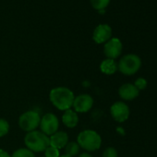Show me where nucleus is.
Segmentation results:
<instances>
[{
    "instance_id": "f257e3e1",
    "label": "nucleus",
    "mask_w": 157,
    "mask_h": 157,
    "mask_svg": "<svg viewBox=\"0 0 157 157\" xmlns=\"http://www.w3.org/2000/svg\"><path fill=\"white\" fill-rule=\"evenodd\" d=\"M75 95L73 92L67 87H56L49 93L51 104L58 110L66 111L71 109Z\"/></svg>"
},
{
    "instance_id": "f03ea898",
    "label": "nucleus",
    "mask_w": 157,
    "mask_h": 157,
    "mask_svg": "<svg viewBox=\"0 0 157 157\" xmlns=\"http://www.w3.org/2000/svg\"><path fill=\"white\" fill-rule=\"evenodd\" d=\"M24 143L27 149L33 152L44 151L45 149L50 145L49 137L43 133L41 130H33L27 132L24 137Z\"/></svg>"
},
{
    "instance_id": "7ed1b4c3",
    "label": "nucleus",
    "mask_w": 157,
    "mask_h": 157,
    "mask_svg": "<svg viewBox=\"0 0 157 157\" xmlns=\"http://www.w3.org/2000/svg\"><path fill=\"white\" fill-rule=\"evenodd\" d=\"M77 142L81 149H83L86 151H94L100 149L102 145V138L97 131L85 129L78 135Z\"/></svg>"
},
{
    "instance_id": "20e7f679",
    "label": "nucleus",
    "mask_w": 157,
    "mask_h": 157,
    "mask_svg": "<svg viewBox=\"0 0 157 157\" xmlns=\"http://www.w3.org/2000/svg\"><path fill=\"white\" fill-rule=\"evenodd\" d=\"M141 67L140 58L134 54L124 56L117 64V69L126 76H130L139 71Z\"/></svg>"
},
{
    "instance_id": "39448f33",
    "label": "nucleus",
    "mask_w": 157,
    "mask_h": 157,
    "mask_svg": "<svg viewBox=\"0 0 157 157\" xmlns=\"http://www.w3.org/2000/svg\"><path fill=\"white\" fill-rule=\"evenodd\" d=\"M40 121L41 117L38 114V112L29 110L21 114V117H19V126L22 130L30 132L36 130V128L40 125Z\"/></svg>"
},
{
    "instance_id": "423d86ee",
    "label": "nucleus",
    "mask_w": 157,
    "mask_h": 157,
    "mask_svg": "<svg viewBox=\"0 0 157 157\" xmlns=\"http://www.w3.org/2000/svg\"><path fill=\"white\" fill-rule=\"evenodd\" d=\"M41 131L50 137L56 131H58L59 127V120L55 114L47 113L41 117L40 125H39Z\"/></svg>"
},
{
    "instance_id": "0eeeda50",
    "label": "nucleus",
    "mask_w": 157,
    "mask_h": 157,
    "mask_svg": "<svg viewBox=\"0 0 157 157\" xmlns=\"http://www.w3.org/2000/svg\"><path fill=\"white\" fill-rule=\"evenodd\" d=\"M94 105V99L90 94H82L75 96L72 107L76 113H87Z\"/></svg>"
},
{
    "instance_id": "6e6552de",
    "label": "nucleus",
    "mask_w": 157,
    "mask_h": 157,
    "mask_svg": "<svg viewBox=\"0 0 157 157\" xmlns=\"http://www.w3.org/2000/svg\"><path fill=\"white\" fill-rule=\"evenodd\" d=\"M110 113L112 117L118 123L125 122L129 117V108L123 102H116L110 107Z\"/></svg>"
},
{
    "instance_id": "1a4fd4ad",
    "label": "nucleus",
    "mask_w": 157,
    "mask_h": 157,
    "mask_svg": "<svg viewBox=\"0 0 157 157\" xmlns=\"http://www.w3.org/2000/svg\"><path fill=\"white\" fill-rule=\"evenodd\" d=\"M122 48V43L118 38H111L105 44L104 53L107 58L115 60L121 55Z\"/></svg>"
},
{
    "instance_id": "9d476101",
    "label": "nucleus",
    "mask_w": 157,
    "mask_h": 157,
    "mask_svg": "<svg viewBox=\"0 0 157 157\" xmlns=\"http://www.w3.org/2000/svg\"><path fill=\"white\" fill-rule=\"evenodd\" d=\"M112 29L108 24L98 25L93 33V39L96 44H104L111 39Z\"/></svg>"
},
{
    "instance_id": "9b49d317",
    "label": "nucleus",
    "mask_w": 157,
    "mask_h": 157,
    "mask_svg": "<svg viewBox=\"0 0 157 157\" xmlns=\"http://www.w3.org/2000/svg\"><path fill=\"white\" fill-rule=\"evenodd\" d=\"M118 94L121 99L125 101H131L137 98L140 94V91L135 87L134 84L125 83L120 86L118 90Z\"/></svg>"
},
{
    "instance_id": "f8f14e48",
    "label": "nucleus",
    "mask_w": 157,
    "mask_h": 157,
    "mask_svg": "<svg viewBox=\"0 0 157 157\" xmlns=\"http://www.w3.org/2000/svg\"><path fill=\"white\" fill-rule=\"evenodd\" d=\"M68 142V135L65 131H56L49 137V146L58 150L64 149Z\"/></svg>"
},
{
    "instance_id": "ddd939ff",
    "label": "nucleus",
    "mask_w": 157,
    "mask_h": 157,
    "mask_svg": "<svg viewBox=\"0 0 157 157\" xmlns=\"http://www.w3.org/2000/svg\"><path fill=\"white\" fill-rule=\"evenodd\" d=\"M62 123L68 128H75L78 123V113H76L72 109L64 111V114L62 116Z\"/></svg>"
},
{
    "instance_id": "4468645a",
    "label": "nucleus",
    "mask_w": 157,
    "mask_h": 157,
    "mask_svg": "<svg viewBox=\"0 0 157 157\" xmlns=\"http://www.w3.org/2000/svg\"><path fill=\"white\" fill-rule=\"evenodd\" d=\"M100 69L104 74L113 75L117 70V64L116 63V61L114 59L106 58L104 61H102V63L100 65Z\"/></svg>"
},
{
    "instance_id": "2eb2a0df",
    "label": "nucleus",
    "mask_w": 157,
    "mask_h": 157,
    "mask_svg": "<svg viewBox=\"0 0 157 157\" xmlns=\"http://www.w3.org/2000/svg\"><path fill=\"white\" fill-rule=\"evenodd\" d=\"M80 150H81V147L78 144L77 141H68L67 144L64 148L65 154L69 157L77 156L78 154V152H80Z\"/></svg>"
},
{
    "instance_id": "dca6fc26",
    "label": "nucleus",
    "mask_w": 157,
    "mask_h": 157,
    "mask_svg": "<svg viewBox=\"0 0 157 157\" xmlns=\"http://www.w3.org/2000/svg\"><path fill=\"white\" fill-rule=\"evenodd\" d=\"M11 157H35V155L27 148H20L11 154Z\"/></svg>"
},
{
    "instance_id": "f3484780",
    "label": "nucleus",
    "mask_w": 157,
    "mask_h": 157,
    "mask_svg": "<svg viewBox=\"0 0 157 157\" xmlns=\"http://www.w3.org/2000/svg\"><path fill=\"white\" fill-rule=\"evenodd\" d=\"M110 0H91V4L94 9L97 10H104L108 5Z\"/></svg>"
},
{
    "instance_id": "a211bd4d",
    "label": "nucleus",
    "mask_w": 157,
    "mask_h": 157,
    "mask_svg": "<svg viewBox=\"0 0 157 157\" xmlns=\"http://www.w3.org/2000/svg\"><path fill=\"white\" fill-rule=\"evenodd\" d=\"M10 131V123L4 119L0 118V138L6 136Z\"/></svg>"
},
{
    "instance_id": "6ab92c4d",
    "label": "nucleus",
    "mask_w": 157,
    "mask_h": 157,
    "mask_svg": "<svg viewBox=\"0 0 157 157\" xmlns=\"http://www.w3.org/2000/svg\"><path fill=\"white\" fill-rule=\"evenodd\" d=\"M59 156H60L59 150L52 146H48L44 151V157H59Z\"/></svg>"
},
{
    "instance_id": "aec40b11",
    "label": "nucleus",
    "mask_w": 157,
    "mask_h": 157,
    "mask_svg": "<svg viewBox=\"0 0 157 157\" xmlns=\"http://www.w3.org/2000/svg\"><path fill=\"white\" fill-rule=\"evenodd\" d=\"M134 85H135V87L139 91H142V90H144L147 87V81L145 80V78H137V80L135 81Z\"/></svg>"
},
{
    "instance_id": "412c9836",
    "label": "nucleus",
    "mask_w": 157,
    "mask_h": 157,
    "mask_svg": "<svg viewBox=\"0 0 157 157\" xmlns=\"http://www.w3.org/2000/svg\"><path fill=\"white\" fill-rule=\"evenodd\" d=\"M103 157H117V151L114 147H107L103 152Z\"/></svg>"
},
{
    "instance_id": "4be33fe9",
    "label": "nucleus",
    "mask_w": 157,
    "mask_h": 157,
    "mask_svg": "<svg viewBox=\"0 0 157 157\" xmlns=\"http://www.w3.org/2000/svg\"><path fill=\"white\" fill-rule=\"evenodd\" d=\"M0 157H11V155L7 151L0 149Z\"/></svg>"
},
{
    "instance_id": "5701e85b",
    "label": "nucleus",
    "mask_w": 157,
    "mask_h": 157,
    "mask_svg": "<svg viewBox=\"0 0 157 157\" xmlns=\"http://www.w3.org/2000/svg\"><path fill=\"white\" fill-rule=\"evenodd\" d=\"M78 157H93L89 152H82V153H81L80 155H78Z\"/></svg>"
},
{
    "instance_id": "b1692460",
    "label": "nucleus",
    "mask_w": 157,
    "mask_h": 157,
    "mask_svg": "<svg viewBox=\"0 0 157 157\" xmlns=\"http://www.w3.org/2000/svg\"><path fill=\"white\" fill-rule=\"evenodd\" d=\"M59 157H69V156H67V155H66V154H63V155H60Z\"/></svg>"
},
{
    "instance_id": "393cba45",
    "label": "nucleus",
    "mask_w": 157,
    "mask_h": 157,
    "mask_svg": "<svg viewBox=\"0 0 157 157\" xmlns=\"http://www.w3.org/2000/svg\"></svg>"
}]
</instances>
